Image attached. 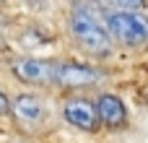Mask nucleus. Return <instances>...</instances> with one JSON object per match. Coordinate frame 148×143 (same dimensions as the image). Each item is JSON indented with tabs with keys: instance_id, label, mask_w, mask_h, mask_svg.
Instances as JSON below:
<instances>
[{
	"instance_id": "1",
	"label": "nucleus",
	"mask_w": 148,
	"mask_h": 143,
	"mask_svg": "<svg viewBox=\"0 0 148 143\" xmlns=\"http://www.w3.org/2000/svg\"><path fill=\"white\" fill-rule=\"evenodd\" d=\"M70 34L75 36V42L94 52V55H104L112 50V36L104 26V21L99 18V13L88 5H75L70 10Z\"/></svg>"
},
{
	"instance_id": "2",
	"label": "nucleus",
	"mask_w": 148,
	"mask_h": 143,
	"mask_svg": "<svg viewBox=\"0 0 148 143\" xmlns=\"http://www.w3.org/2000/svg\"><path fill=\"white\" fill-rule=\"evenodd\" d=\"M104 26L114 42L122 47H146L148 44V16L140 10H109Z\"/></svg>"
},
{
	"instance_id": "3",
	"label": "nucleus",
	"mask_w": 148,
	"mask_h": 143,
	"mask_svg": "<svg viewBox=\"0 0 148 143\" xmlns=\"http://www.w3.org/2000/svg\"><path fill=\"white\" fill-rule=\"evenodd\" d=\"M99 70L83 65V63H55V76L52 83L62 86V89H83V86H94L99 83Z\"/></svg>"
},
{
	"instance_id": "4",
	"label": "nucleus",
	"mask_w": 148,
	"mask_h": 143,
	"mask_svg": "<svg viewBox=\"0 0 148 143\" xmlns=\"http://www.w3.org/2000/svg\"><path fill=\"white\" fill-rule=\"evenodd\" d=\"M62 117L78 128V130H96L99 128V115H96V102L83 99V96H70L62 104Z\"/></svg>"
},
{
	"instance_id": "5",
	"label": "nucleus",
	"mask_w": 148,
	"mask_h": 143,
	"mask_svg": "<svg viewBox=\"0 0 148 143\" xmlns=\"http://www.w3.org/2000/svg\"><path fill=\"white\" fill-rule=\"evenodd\" d=\"M96 115H99V125H107L112 130H122L127 125V107L114 94H101L96 99Z\"/></svg>"
},
{
	"instance_id": "6",
	"label": "nucleus",
	"mask_w": 148,
	"mask_h": 143,
	"mask_svg": "<svg viewBox=\"0 0 148 143\" xmlns=\"http://www.w3.org/2000/svg\"><path fill=\"white\" fill-rule=\"evenodd\" d=\"M13 73H16L23 83H52L55 63L34 60V57H23V60L13 63Z\"/></svg>"
},
{
	"instance_id": "7",
	"label": "nucleus",
	"mask_w": 148,
	"mask_h": 143,
	"mask_svg": "<svg viewBox=\"0 0 148 143\" xmlns=\"http://www.w3.org/2000/svg\"><path fill=\"white\" fill-rule=\"evenodd\" d=\"M10 112H13L21 122H26V125H36V122L44 120L47 107H44V102H42L39 96H34V94H21V96H16V99L10 102Z\"/></svg>"
},
{
	"instance_id": "8",
	"label": "nucleus",
	"mask_w": 148,
	"mask_h": 143,
	"mask_svg": "<svg viewBox=\"0 0 148 143\" xmlns=\"http://www.w3.org/2000/svg\"><path fill=\"white\" fill-rule=\"evenodd\" d=\"M101 5H107L109 10H140L146 5V0H99Z\"/></svg>"
},
{
	"instance_id": "9",
	"label": "nucleus",
	"mask_w": 148,
	"mask_h": 143,
	"mask_svg": "<svg viewBox=\"0 0 148 143\" xmlns=\"http://www.w3.org/2000/svg\"><path fill=\"white\" fill-rule=\"evenodd\" d=\"M10 112V102H8V96L0 91V115H8Z\"/></svg>"
}]
</instances>
